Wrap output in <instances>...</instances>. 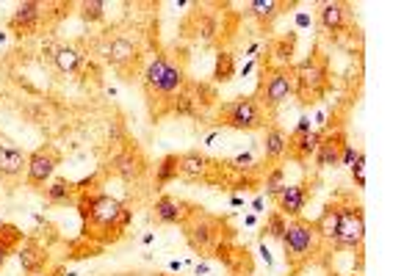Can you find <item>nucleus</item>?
Masks as SVG:
<instances>
[{
  "label": "nucleus",
  "mask_w": 415,
  "mask_h": 276,
  "mask_svg": "<svg viewBox=\"0 0 415 276\" xmlns=\"http://www.w3.org/2000/svg\"><path fill=\"white\" fill-rule=\"evenodd\" d=\"M25 169H28V152L17 147H0V180L3 183H17L20 177H25Z\"/></svg>",
  "instance_id": "18"
},
{
  "label": "nucleus",
  "mask_w": 415,
  "mask_h": 276,
  "mask_svg": "<svg viewBox=\"0 0 415 276\" xmlns=\"http://www.w3.org/2000/svg\"><path fill=\"white\" fill-rule=\"evenodd\" d=\"M177 177H180L177 174V155H163L158 160V166H156V183L166 185L172 180H177Z\"/></svg>",
  "instance_id": "27"
},
{
  "label": "nucleus",
  "mask_w": 415,
  "mask_h": 276,
  "mask_svg": "<svg viewBox=\"0 0 415 276\" xmlns=\"http://www.w3.org/2000/svg\"><path fill=\"white\" fill-rule=\"evenodd\" d=\"M50 276H64V268H56V271H53Z\"/></svg>",
  "instance_id": "38"
},
{
  "label": "nucleus",
  "mask_w": 415,
  "mask_h": 276,
  "mask_svg": "<svg viewBox=\"0 0 415 276\" xmlns=\"http://www.w3.org/2000/svg\"><path fill=\"white\" fill-rule=\"evenodd\" d=\"M20 265H23V271L28 276H36V274H45V265H47V260H50V254H47V248L39 244V241H23L20 246Z\"/></svg>",
  "instance_id": "20"
},
{
  "label": "nucleus",
  "mask_w": 415,
  "mask_h": 276,
  "mask_svg": "<svg viewBox=\"0 0 415 276\" xmlns=\"http://www.w3.org/2000/svg\"><path fill=\"white\" fill-rule=\"evenodd\" d=\"M354 155H357V150H354V144H346V147H344V152H341V163H344V166H351Z\"/></svg>",
  "instance_id": "35"
},
{
  "label": "nucleus",
  "mask_w": 415,
  "mask_h": 276,
  "mask_svg": "<svg viewBox=\"0 0 415 276\" xmlns=\"http://www.w3.org/2000/svg\"><path fill=\"white\" fill-rule=\"evenodd\" d=\"M293 89H296V83H293V66H280L277 64V66L263 69V78H260V86H257L255 97L269 114H274L288 97H293Z\"/></svg>",
  "instance_id": "8"
},
{
  "label": "nucleus",
  "mask_w": 415,
  "mask_h": 276,
  "mask_svg": "<svg viewBox=\"0 0 415 276\" xmlns=\"http://www.w3.org/2000/svg\"><path fill=\"white\" fill-rule=\"evenodd\" d=\"M105 59H108V64L119 75L130 78L136 72L139 61H141V50H139V44L133 39H128V36H114L108 42V47H105Z\"/></svg>",
  "instance_id": "11"
},
{
  "label": "nucleus",
  "mask_w": 415,
  "mask_h": 276,
  "mask_svg": "<svg viewBox=\"0 0 415 276\" xmlns=\"http://www.w3.org/2000/svg\"><path fill=\"white\" fill-rule=\"evenodd\" d=\"M216 119L224 127L252 133V130H266L271 124V114L257 102L255 94H250V97H235L230 102H222L216 108Z\"/></svg>",
  "instance_id": "5"
},
{
  "label": "nucleus",
  "mask_w": 415,
  "mask_h": 276,
  "mask_svg": "<svg viewBox=\"0 0 415 276\" xmlns=\"http://www.w3.org/2000/svg\"><path fill=\"white\" fill-rule=\"evenodd\" d=\"M286 185V169L283 166H274L269 174H266V183H263V188H266V196L269 199H274L277 193H280V188Z\"/></svg>",
  "instance_id": "30"
},
{
  "label": "nucleus",
  "mask_w": 415,
  "mask_h": 276,
  "mask_svg": "<svg viewBox=\"0 0 415 276\" xmlns=\"http://www.w3.org/2000/svg\"><path fill=\"white\" fill-rule=\"evenodd\" d=\"M47 53H50V61L56 64V69L64 72V75H75L81 69V64H83V56L72 44H56Z\"/></svg>",
  "instance_id": "23"
},
{
  "label": "nucleus",
  "mask_w": 415,
  "mask_h": 276,
  "mask_svg": "<svg viewBox=\"0 0 415 276\" xmlns=\"http://www.w3.org/2000/svg\"><path fill=\"white\" fill-rule=\"evenodd\" d=\"M321 133H324V130H310L308 136H293V133H288L286 155L293 163H308V160L316 155V150H319Z\"/></svg>",
  "instance_id": "19"
},
{
  "label": "nucleus",
  "mask_w": 415,
  "mask_h": 276,
  "mask_svg": "<svg viewBox=\"0 0 415 276\" xmlns=\"http://www.w3.org/2000/svg\"><path fill=\"white\" fill-rule=\"evenodd\" d=\"M338 235H335V251H363L366 241V213L363 205L354 202V196L338 193Z\"/></svg>",
  "instance_id": "6"
},
{
  "label": "nucleus",
  "mask_w": 415,
  "mask_h": 276,
  "mask_svg": "<svg viewBox=\"0 0 415 276\" xmlns=\"http://www.w3.org/2000/svg\"><path fill=\"white\" fill-rule=\"evenodd\" d=\"M20 246H23V229L14 227V224H3L0 221V268L6 265L8 254L20 251Z\"/></svg>",
  "instance_id": "25"
},
{
  "label": "nucleus",
  "mask_w": 415,
  "mask_h": 276,
  "mask_svg": "<svg viewBox=\"0 0 415 276\" xmlns=\"http://www.w3.org/2000/svg\"><path fill=\"white\" fill-rule=\"evenodd\" d=\"M36 276H45V274H36Z\"/></svg>",
  "instance_id": "40"
},
{
  "label": "nucleus",
  "mask_w": 415,
  "mask_h": 276,
  "mask_svg": "<svg viewBox=\"0 0 415 276\" xmlns=\"http://www.w3.org/2000/svg\"><path fill=\"white\" fill-rule=\"evenodd\" d=\"M313 227H316V235H319L321 246H329L332 248L335 235H338V199H329L327 202V208L313 221Z\"/></svg>",
  "instance_id": "21"
},
{
  "label": "nucleus",
  "mask_w": 415,
  "mask_h": 276,
  "mask_svg": "<svg viewBox=\"0 0 415 276\" xmlns=\"http://www.w3.org/2000/svg\"><path fill=\"white\" fill-rule=\"evenodd\" d=\"M310 196H313V191H310V185H308V183L283 185V188H280V193L274 196L277 213H283L286 218H299Z\"/></svg>",
  "instance_id": "14"
},
{
  "label": "nucleus",
  "mask_w": 415,
  "mask_h": 276,
  "mask_svg": "<svg viewBox=\"0 0 415 276\" xmlns=\"http://www.w3.org/2000/svg\"><path fill=\"white\" fill-rule=\"evenodd\" d=\"M186 83L189 80H186L183 66L166 56H156L141 72V86H144V94L153 108H156V102H169V111H172L180 92L186 89Z\"/></svg>",
  "instance_id": "2"
},
{
  "label": "nucleus",
  "mask_w": 415,
  "mask_h": 276,
  "mask_svg": "<svg viewBox=\"0 0 415 276\" xmlns=\"http://www.w3.org/2000/svg\"><path fill=\"white\" fill-rule=\"evenodd\" d=\"M286 144H288L286 130L280 124H269L266 127V136H263V155H266V163L269 166H277L286 157Z\"/></svg>",
  "instance_id": "22"
},
{
  "label": "nucleus",
  "mask_w": 415,
  "mask_h": 276,
  "mask_svg": "<svg viewBox=\"0 0 415 276\" xmlns=\"http://www.w3.org/2000/svg\"><path fill=\"white\" fill-rule=\"evenodd\" d=\"M75 208L81 215V235L83 241L97 246L114 244L122 238V232L133 221V210L125 208L117 196L103 193V191H92V188H81Z\"/></svg>",
  "instance_id": "1"
},
{
  "label": "nucleus",
  "mask_w": 415,
  "mask_h": 276,
  "mask_svg": "<svg viewBox=\"0 0 415 276\" xmlns=\"http://www.w3.org/2000/svg\"><path fill=\"white\" fill-rule=\"evenodd\" d=\"M81 17L86 23H100L105 17V3L103 0H86V3H81Z\"/></svg>",
  "instance_id": "32"
},
{
  "label": "nucleus",
  "mask_w": 415,
  "mask_h": 276,
  "mask_svg": "<svg viewBox=\"0 0 415 276\" xmlns=\"http://www.w3.org/2000/svg\"><path fill=\"white\" fill-rule=\"evenodd\" d=\"M158 276H169V274H158Z\"/></svg>",
  "instance_id": "39"
},
{
  "label": "nucleus",
  "mask_w": 415,
  "mask_h": 276,
  "mask_svg": "<svg viewBox=\"0 0 415 276\" xmlns=\"http://www.w3.org/2000/svg\"><path fill=\"white\" fill-rule=\"evenodd\" d=\"M286 227H288V218L274 210V213H269L266 224H263V229H260V235H269V238H274V241H283Z\"/></svg>",
  "instance_id": "29"
},
{
  "label": "nucleus",
  "mask_w": 415,
  "mask_h": 276,
  "mask_svg": "<svg viewBox=\"0 0 415 276\" xmlns=\"http://www.w3.org/2000/svg\"><path fill=\"white\" fill-rule=\"evenodd\" d=\"M233 75H235V61H233V56H230V53H219L214 78H216L219 83H227V80H233Z\"/></svg>",
  "instance_id": "31"
},
{
  "label": "nucleus",
  "mask_w": 415,
  "mask_h": 276,
  "mask_svg": "<svg viewBox=\"0 0 415 276\" xmlns=\"http://www.w3.org/2000/svg\"><path fill=\"white\" fill-rule=\"evenodd\" d=\"M194 274H197V276H199V274H202V276L208 274V263H197V268H194Z\"/></svg>",
  "instance_id": "36"
},
{
  "label": "nucleus",
  "mask_w": 415,
  "mask_h": 276,
  "mask_svg": "<svg viewBox=\"0 0 415 276\" xmlns=\"http://www.w3.org/2000/svg\"><path fill=\"white\" fill-rule=\"evenodd\" d=\"M252 208H255L257 213H260V210H263V196H257L255 202H252Z\"/></svg>",
  "instance_id": "37"
},
{
  "label": "nucleus",
  "mask_w": 415,
  "mask_h": 276,
  "mask_svg": "<svg viewBox=\"0 0 415 276\" xmlns=\"http://www.w3.org/2000/svg\"><path fill=\"white\" fill-rule=\"evenodd\" d=\"M202 208L199 205H194V202H186V199H180V196H169V193H163L156 199V205H153V218L158 221V224H186L194 213H199Z\"/></svg>",
  "instance_id": "12"
},
{
  "label": "nucleus",
  "mask_w": 415,
  "mask_h": 276,
  "mask_svg": "<svg viewBox=\"0 0 415 276\" xmlns=\"http://www.w3.org/2000/svg\"><path fill=\"white\" fill-rule=\"evenodd\" d=\"M62 166V152L53 144H45L39 150L28 155V169H25V183L31 188H45L50 183V177L56 174V169Z\"/></svg>",
  "instance_id": "10"
},
{
  "label": "nucleus",
  "mask_w": 415,
  "mask_h": 276,
  "mask_svg": "<svg viewBox=\"0 0 415 276\" xmlns=\"http://www.w3.org/2000/svg\"><path fill=\"white\" fill-rule=\"evenodd\" d=\"M313 130V124H310V116H299V122L293 127V136H308Z\"/></svg>",
  "instance_id": "34"
},
{
  "label": "nucleus",
  "mask_w": 415,
  "mask_h": 276,
  "mask_svg": "<svg viewBox=\"0 0 415 276\" xmlns=\"http://www.w3.org/2000/svg\"><path fill=\"white\" fill-rule=\"evenodd\" d=\"M247 8H250V14L255 17L263 28H269V25L286 11L288 6L286 3H277V0H255V3H250Z\"/></svg>",
  "instance_id": "24"
},
{
  "label": "nucleus",
  "mask_w": 415,
  "mask_h": 276,
  "mask_svg": "<svg viewBox=\"0 0 415 276\" xmlns=\"http://www.w3.org/2000/svg\"><path fill=\"white\" fill-rule=\"evenodd\" d=\"M224 163L222 160H211L205 152L199 150H189V152L177 155V174L183 180H192V183H219L222 180Z\"/></svg>",
  "instance_id": "9"
},
{
  "label": "nucleus",
  "mask_w": 415,
  "mask_h": 276,
  "mask_svg": "<svg viewBox=\"0 0 415 276\" xmlns=\"http://www.w3.org/2000/svg\"><path fill=\"white\" fill-rule=\"evenodd\" d=\"M45 193H47V202L50 205H69V202L78 199V185L72 183V180H66V177H62V180L47 185Z\"/></svg>",
  "instance_id": "26"
},
{
  "label": "nucleus",
  "mask_w": 415,
  "mask_h": 276,
  "mask_svg": "<svg viewBox=\"0 0 415 276\" xmlns=\"http://www.w3.org/2000/svg\"><path fill=\"white\" fill-rule=\"evenodd\" d=\"M349 172H351V177H354V185H357V188H366V152H363V150H357Z\"/></svg>",
  "instance_id": "33"
},
{
  "label": "nucleus",
  "mask_w": 415,
  "mask_h": 276,
  "mask_svg": "<svg viewBox=\"0 0 415 276\" xmlns=\"http://www.w3.org/2000/svg\"><path fill=\"white\" fill-rule=\"evenodd\" d=\"M45 6L42 3H36V0H23V3H17V8H14V14L8 17V31L14 33V36H31L36 28H39V23H42V11Z\"/></svg>",
  "instance_id": "15"
},
{
  "label": "nucleus",
  "mask_w": 415,
  "mask_h": 276,
  "mask_svg": "<svg viewBox=\"0 0 415 276\" xmlns=\"http://www.w3.org/2000/svg\"><path fill=\"white\" fill-rule=\"evenodd\" d=\"M283 251H286V263L291 268V274H299L302 268H308L316 254H321V241L316 235V227L313 221L308 218H291L286 227V235H283Z\"/></svg>",
  "instance_id": "3"
},
{
  "label": "nucleus",
  "mask_w": 415,
  "mask_h": 276,
  "mask_svg": "<svg viewBox=\"0 0 415 276\" xmlns=\"http://www.w3.org/2000/svg\"><path fill=\"white\" fill-rule=\"evenodd\" d=\"M183 232H186V241L197 254L202 257H211L222 248L224 232H222V218L208 213H194L186 224H183Z\"/></svg>",
  "instance_id": "7"
},
{
  "label": "nucleus",
  "mask_w": 415,
  "mask_h": 276,
  "mask_svg": "<svg viewBox=\"0 0 415 276\" xmlns=\"http://www.w3.org/2000/svg\"><path fill=\"white\" fill-rule=\"evenodd\" d=\"M351 23V6L344 0H329V3H321L319 8V25L327 33H341L346 31Z\"/></svg>",
  "instance_id": "17"
},
{
  "label": "nucleus",
  "mask_w": 415,
  "mask_h": 276,
  "mask_svg": "<svg viewBox=\"0 0 415 276\" xmlns=\"http://www.w3.org/2000/svg\"><path fill=\"white\" fill-rule=\"evenodd\" d=\"M293 83H296L293 97H299V102H305V105L319 102L321 97L329 92V64L319 47L299 66H293Z\"/></svg>",
  "instance_id": "4"
},
{
  "label": "nucleus",
  "mask_w": 415,
  "mask_h": 276,
  "mask_svg": "<svg viewBox=\"0 0 415 276\" xmlns=\"http://www.w3.org/2000/svg\"><path fill=\"white\" fill-rule=\"evenodd\" d=\"M111 172L117 177H122L125 183H133V180H139L147 172V160H144V155L139 152L136 147H125V150H119L111 157Z\"/></svg>",
  "instance_id": "16"
},
{
  "label": "nucleus",
  "mask_w": 415,
  "mask_h": 276,
  "mask_svg": "<svg viewBox=\"0 0 415 276\" xmlns=\"http://www.w3.org/2000/svg\"><path fill=\"white\" fill-rule=\"evenodd\" d=\"M293 44H296V33H291V36H283V39H277L271 47H269V53L280 61V66H291V56H293Z\"/></svg>",
  "instance_id": "28"
},
{
  "label": "nucleus",
  "mask_w": 415,
  "mask_h": 276,
  "mask_svg": "<svg viewBox=\"0 0 415 276\" xmlns=\"http://www.w3.org/2000/svg\"><path fill=\"white\" fill-rule=\"evenodd\" d=\"M349 144V136L344 127H332V133H321L319 150H316V166L319 169H332L341 163V152Z\"/></svg>",
  "instance_id": "13"
}]
</instances>
